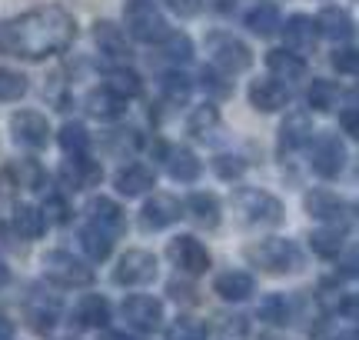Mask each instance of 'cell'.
Here are the masks:
<instances>
[{
	"instance_id": "17",
	"label": "cell",
	"mask_w": 359,
	"mask_h": 340,
	"mask_svg": "<svg viewBox=\"0 0 359 340\" xmlns=\"http://www.w3.org/2000/svg\"><path fill=\"white\" fill-rule=\"evenodd\" d=\"M250 104L263 114H273V110H283L290 104V91L276 77H259L250 84Z\"/></svg>"
},
{
	"instance_id": "7",
	"label": "cell",
	"mask_w": 359,
	"mask_h": 340,
	"mask_svg": "<svg viewBox=\"0 0 359 340\" xmlns=\"http://www.w3.org/2000/svg\"><path fill=\"white\" fill-rule=\"evenodd\" d=\"M306 210H309V217L326 221L336 230H346L349 223H353V214H356V207L349 200H343V197H336L333 190H313L306 197Z\"/></svg>"
},
{
	"instance_id": "29",
	"label": "cell",
	"mask_w": 359,
	"mask_h": 340,
	"mask_svg": "<svg viewBox=\"0 0 359 340\" xmlns=\"http://www.w3.org/2000/svg\"><path fill=\"white\" fill-rule=\"evenodd\" d=\"M87 110L93 114L97 120H116L123 117V110H127V100L123 97H116L114 91H107V87H100V91H93L87 97Z\"/></svg>"
},
{
	"instance_id": "6",
	"label": "cell",
	"mask_w": 359,
	"mask_h": 340,
	"mask_svg": "<svg viewBox=\"0 0 359 340\" xmlns=\"http://www.w3.org/2000/svg\"><path fill=\"white\" fill-rule=\"evenodd\" d=\"M43 274L57 287H90L93 284V267L67 250H50L43 257Z\"/></svg>"
},
{
	"instance_id": "52",
	"label": "cell",
	"mask_w": 359,
	"mask_h": 340,
	"mask_svg": "<svg viewBox=\"0 0 359 340\" xmlns=\"http://www.w3.org/2000/svg\"><path fill=\"white\" fill-rule=\"evenodd\" d=\"M0 340H13V320L0 310Z\"/></svg>"
},
{
	"instance_id": "4",
	"label": "cell",
	"mask_w": 359,
	"mask_h": 340,
	"mask_svg": "<svg viewBox=\"0 0 359 340\" xmlns=\"http://www.w3.org/2000/svg\"><path fill=\"white\" fill-rule=\"evenodd\" d=\"M246 257L269 270V274H293L299 270V263H303V254L296 247L293 240H280V237H269V240H259L253 247L246 250Z\"/></svg>"
},
{
	"instance_id": "11",
	"label": "cell",
	"mask_w": 359,
	"mask_h": 340,
	"mask_svg": "<svg viewBox=\"0 0 359 340\" xmlns=\"http://www.w3.org/2000/svg\"><path fill=\"white\" fill-rule=\"evenodd\" d=\"M309 164L316 170V177H323V181L339 177L343 167H346V147H343V140L333 137V133L316 137V144H313V160H309Z\"/></svg>"
},
{
	"instance_id": "10",
	"label": "cell",
	"mask_w": 359,
	"mask_h": 340,
	"mask_svg": "<svg viewBox=\"0 0 359 340\" xmlns=\"http://www.w3.org/2000/svg\"><path fill=\"white\" fill-rule=\"evenodd\" d=\"M167 254H170V261L177 263L183 274H190V277H196V274H206L210 270V250L196 240V237H190V234H183V237H173L167 244Z\"/></svg>"
},
{
	"instance_id": "34",
	"label": "cell",
	"mask_w": 359,
	"mask_h": 340,
	"mask_svg": "<svg viewBox=\"0 0 359 340\" xmlns=\"http://www.w3.org/2000/svg\"><path fill=\"white\" fill-rule=\"evenodd\" d=\"M11 174H13V181H17V187H27V190H43L47 187V170L34 157L17 160Z\"/></svg>"
},
{
	"instance_id": "53",
	"label": "cell",
	"mask_w": 359,
	"mask_h": 340,
	"mask_svg": "<svg viewBox=\"0 0 359 340\" xmlns=\"http://www.w3.org/2000/svg\"><path fill=\"white\" fill-rule=\"evenodd\" d=\"M343 277H356V254H349L343 263Z\"/></svg>"
},
{
	"instance_id": "14",
	"label": "cell",
	"mask_w": 359,
	"mask_h": 340,
	"mask_svg": "<svg viewBox=\"0 0 359 340\" xmlns=\"http://www.w3.org/2000/svg\"><path fill=\"white\" fill-rule=\"evenodd\" d=\"M140 214H143V227L163 230V227H170V223H177L183 217V204L170 194H150V200L143 204Z\"/></svg>"
},
{
	"instance_id": "48",
	"label": "cell",
	"mask_w": 359,
	"mask_h": 340,
	"mask_svg": "<svg viewBox=\"0 0 359 340\" xmlns=\"http://www.w3.org/2000/svg\"><path fill=\"white\" fill-rule=\"evenodd\" d=\"M339 127H343L346 137H359V110H356L353 100H349V107H343V114H339Z\"/></svg>"
},
{
	"instance_id": "37",
	"label": "cell",
	"mask_w": 359,
	"mask_h": 340,
	"mask_svg": "<svg viewBox=\"0 0 359 340\" xmlns=\"http://www.w3.org/2000/svg\"><path fill=\"white\" fill-rule=\"evenodd\" d=\"M57 140H60V147H64V154L77 157V154H87L90 133H87V127H83V124H64Z\"/></svg>"
},
{
	"instance_id": "12",
	"label": "cell",
	"mask_w": 359,
	"mask_h": 340,
	"mask_svg": "<svg viewBox=\"0 0 359 340\" xmlns=\"http://www.w3.org/2000/svg\"><path fill=\"white\" fill-rule=\"evenodd\" d=\"M11 131H13V140L20 147H30V150H40L50 140V124L37 110H17L11 117Z\"/></svg>"
},
{
	"instance_id": "33",
	"label": "cell",
	"mask_w": 359,
	"mask_h": 340,
	"mask_svg": "<svg viewBox=\"0 0 359 340\" xmlns=\"http://www.w3.org/2000/svg\"><path fill=\"white\" fill-rule=\"evenodd\" d=\"M336 97H339V84H336V80H326V77H313V80H309L306 104L313 107V110H320V114L333 110Z\"/></svg>"
},
{
	"instance_id": "3",
	"label": "cell",
	"mask_w": 359,
	"mask_h": 340,
	"mask_svg": "<svg viewBox=\"0 0 359 340\" xmlns=\"http://www.w3.org/2000/svg\"><path fill=\"white\" fill-rule=\"evenodd\" d=\"M233 207H236V214H240L246 223H257V227H276V223H283V217H286L280 197H273L269 190H257V187L236 190Z\"/></svg>"
},
{
	"instance_id": "15",
	"label": "cell",
	"mask_w": 359,
	"mask_h": 340,
	"mask_svg": "<svg viewBox=\"0 0 359 340\" xmlns=\"http://www.w3.org/2000/svg\"><path fill=\"white\" fill-rule=\"evenodd\" d=\"M103 177V170L97 160H90L87 154H77V157H70L60 167V181H64L67 190H87V187H97Z\"/></svg>"
},
{
	"instance_id": "25",
	"label": "cell",
	"mask_w": 359,
	"mask_h": 340,
	"mask_svg": "<svg viewBox=\"0 0 359 340\" xmlns=\"http://www.w3.org/2000/svg\"><path fill=\"white\" fill-rule=\"evenodd\" d=\"M266 67L276 80H303L306 77V60L293 51H269Z\"/></svg>"
},
{
	"instance_id": "1",
	"label": "cell",
	"mask_w": 359,
	"mask_h": 340,
	"mask_svg": "<svg viewBox=\"0 0 359 340\" xmlns=\"http://www.w3.org/2000/svg\"><path fill=\"white\" fill-rule=\"evenodd\" d=\"M77 37V20L64 7H37L20 13L17 20H0V53L40 60L67 51Z\"/></svg>"
},
{
	"instance_id": "49",
	"label": "cell",
	"mask_w": 359,
	"mask_h": 340,
	"mask_svg": "<svg viewBox=\"0 0 359 340\" xmlns=\"http://www.w3.org/2000/svg\"><path fill=\"white\" fill-rule=\"evenodd\" d=\"M170 11H177L180 17H196L203 11V0H167Z\"/></svg>"
},
{
	"instance_id": "16",
	"label": "cell",
	"mask_w": 359,
	"mask_h": 340,
	"mask_svg": "<svg viewBox=\"0 0 359 340\" xmlns=\"http://www.w3.org/2000/svg\"><path fill=\"white\" fill-rule=\"evenodd\" d=\"M87 214H90V223H93L97 230H103L110 240L127 230L123 210H120V204H116V200H110V197H97V200H90Z\"/></svg>"
},
{
	"instance_id": "43",
	"label": "cell",
	"mask_w": 359,
	"mask_h": 340,
	"mask_svg": "<svg viewBox=\"0 0 359 340\" xmlns=\"http://www.w3.org/2000/svg\"><path fill=\"white\" fill-rule=\"evenodd\" d=\"M243 170H246V164L236 154H217L213 157V174H217L219 181H240Z\"/></svg>"
},
{
	"instance_id": "54",
	"label": "cell",
	"mask_w": 359,
	"mask_h": 340,
	"mask_svg": "<svg viewBox=\"0 0 359 340\" xmlns=\"http://www.w3.org/2000/svg\"><path fill=\"white\" fill-rule=\"evenodd\" d=\"M7 280H11V270H7V263L0 261V287H4V284H7Z\"/></svg>"
},
{
	"instance_id": "38",
	"label": "cell",
	"mask_w": 359,
	"mask_h": 340,
	"mask_svg": "<svg viewBox=\"0 0 359 340\" xmlns=\"http://www.w3.org/2000/svg\"><path fill=\"white\" fill-rule=\"evenodd\" d=\"M257 314H259V320H266V324H286V320H290V303H286L283 294H269V297L259 301Z\"/></svg>"
},
{
	"instance_id": "31",
	"label": "cell",
	"mask_w": 359,
	"mask_h": 340,
	"mask_svg": "<svg viewBox=\"0 0 359 340\" xmlns=\"http://www.w3.org/2000/svg\"><path fill=\"white\" fill-rule=\"evenodd\" d=\"M219 131V110L213 104L193 107V114L187 117V133L190 137H200V140H210L213 133Z\"/></svg>"
},
{
	"instance_id": "8",
	"label": "cell",
	"mask_w": 359,
	"mask_h": 340,
	"mask_svg": "<svg viewBox=\"0 0 359 340\" xmlns=\"http://www.w3.org/2000/svg\"><path fill=\"white\" fill-rule=\"evenodd\" d=\"M156 280V257L150 250H127L114 267V284L120 287H143Z\"/></svg>"
},
{
	"instance_id": "13",
	"label": "cell",
	"mask_w": 359,
	"mask_h": 340,
	"mask_svg": "<svg viewBox=\"0 0 359 340\" xmlns=\"http://www.w3.org/2000/svg\"><path fill=\"white\" fill-rule=\"evenodd\" d=\"M283 27V37H286V51L293 53H313L316 47V40H320V30H316V20H309L306 13H293Z\"/></svg>"
},
{
	"instance_id": "50",
	"label": "cell",
	"mask_w": 359,
	"mask_h": 340,
	"mask_svg": "<svg viewBox=\"0 0 359 340\" xmlns=\"http://www.w3.org/2000/svg\"><path fill=\"white\" fill-rule=\"evenodd\" d=\"M167 294L173 297V301H183V303H193V301H196V297H193L196 290H193L190 284H177V280H173V284L167 287Z\"/></svg>"
},
{
	"instance_id": "42",
	"label": "cell",
	"mask_w": 359,
	"mask_h": 340,
	"mask_svg": "<svg viewBox=\"0 0 359 340\" xmlns=\"http://www.w3.org/2000/svg\"><path fill=\"white\" fill-rule=\"evenodd\" d=\"M163 51H167V57L173 64H187L193 57V44L187 34H173V30H170L167 37H163Z\"/></svg>"
},
{
	"instance_id": "26",
	"label": "cell",
	"mask_w": 359,
	"mask_h": 340,
	"mask_svg": "<svg viewBox=\"0 0 359 340\" xmlns=\"http://www.w3.org/2000/svg\"><path fill=\"white\" fill-rule=\"evenodd\" d=\"M316 30H320V37L346 40L349 34H353V17H349L343 7H326V11L316 17Z\"/></svg>"
},
{
	"instance_id": "19",
	"label": "cell",
	"mask_w": 359,
	"mask_h": 340,
	"mask_svg": "<svg viewBox=\"0 0 359 340\" xmlns=\"http://www.w3.org/2000/svg\"><path fill=\"white\" fill-rule=\"evenodd\" d=\"M309 140H313V124H309V114L293 110L290 117L283 120V127H280V150L293 154V150H303Z\"/></svg>"
},
{
	"instance_id": "41",
	"label": "cell",
	"mask_w": 359,
	"mask_h": 340,
	"mask_svg": "<svg viewBox=\"0 0 359 340\" xmlns=\"http://www.w3.org/2000/svg\"><path fill=\"white\" fill-rule=\"evenodd\" d=\"M160 87H163V97H167L170 104H187L193 91L190 77H183V74H163Z\"/></svg>"
},
{
	"instance_id": "23",
	"label": "cell",
	"mask_w": 359,
	"mask_h": 340,
	"mask_svg": "<svg viewBox=\"0 0 359 340\" xmlns=\"http://www.w3.org/2000/svg\"><path fill=\"white\" fill-rule=\"evenodd\" d=\"M93 40L107 57H120V60L130 57V40L123 34V27H116L114 20H97L93 24Z\"/></svg>"
},
{
	"instance_id": "39",
	"label": "cell",
	"mask_w": 359,
	"mask_h": 340,
	"mask_svg": "<svg viewBox=\"0 0 359 340\" xmlns=\"http://www.w3.org/2000/svg\"><path fill=\"white\" fill-rule=\"evenodd\" d=\"M27 77L24 74H17V70H7V67H0V100L4 104H11V100H20L27 93Z\"/></svg>"
},
{
	"instance_id": "5",
	"label": "cell",
	"mask_w": 359,
	"mask_h": 340,
	"mask_svg": "<svg viewBox=\"0 0 359 340\" xmlns=\"http://www.w3.org/2000/svg\"><path fill=\"white\" fill-rule=\"evenodd\" d=\"M206 51H210V57H213V67H217L219 74H226V77L243 74L246 67L253 64L250 47H246L240 37L223 34V30H217V34H210V37H206Z\"/></svg>"
},
{
	"instance_id": "55",
	"label": "cell",
	"mask_w": 359,
	"mask_h": 340,
	"mask_svg": "<svg viewBox=\"0 0 359 340\" xmlns=\"http://www.w3.org/2000/svg\"><path fill=\"white\" fill-rule=\"evenodd\" d=\"M100 340H127V337H123V334H103Z\"/></svg>"
},
{
	"instance_id": "21",
	"label": "cell",
	"mask_w": 359,
	"mask_h": 340,
	"mask_svg": "<svg viewBox=\"0 0 359 340\" xmlns=\"http://www.w3.org/2000/svg\"><path fill=\"white\" fill-rule=\"evenodd\" d=\"M163 164H167V174L173 181H183V183H193L200 177V157L193 154L190 147H167V154H163Z\"/></svg>"
},
{
	"instance_id": "30",
	"label": "cell",
	"mask_w": 359,
	"mask_h": 340,
	"mask_svg": "<svg viewBox=\"0 0 359 340\" xmlns=\"http://www.w3.org/2000/svg\"><path fill=\"white\" fill-rule=\"evenodd\" d=\"M280 24H283V17L273 4H257L253 11L246 13V30L257 34V37H273L280 30Z\"/></svg>"
},
{
	"instance_id": "57",
	"label": "cell",
	"mask_w": 359,
	"mask_h": 340,
	"mask_svg": "<svg viewBox=\"0 0 359 340\" xmlns=\"http://www.w3.org/2000/svg\"><path fill=\"white\" fill-rule=\"evenodd\" d=\"M259 340H283V337H276V334H263Z\"/></svg>"
},
{
	"instance_id": "20",
	"label": "cell",
	"mask_w": 359,
	"mask_h": 340,
	"mask_svg": "<svg viewBox=\"0 0 359 340\" xmlns=\"http://www.w3.org/2000/svg\"><path fill=\"white\" fill-rule=\"evenodd\" d=\"M114 187H116V194H123V197L150 194V190H154V170L143 167V164H130V167L116 170Z\"/></svg>"
},
{
	"instance_id": "22",
	"label": "cell",
	"mask_w": 359,
	"mask_h": 340,
	"mask_svg": "<svg viewBox=\"0 0 359 340\" xmlns=\"http://www.w3.org/2000/svg\"><path fill=\"white\" fill-rule=\"evenodd\" d=\"M183 210H187V214H190V221L196 223V227H203V230H213V227H219V200L213 194L196 190V194L187 197Z\"/></svg>"
},
{
	"instance_id": "32",
	"label": "cell",
	"mask_w": 359,
	"mask_h": 340,
	"mask_svg": "<svg viewBox=\"0 0 359 340\" xmlns=\"http://www.w3.org/2000/svg\"><path fill=\"white\" fill-rule=\"evenodd\" d=\"M107 91H114L116 97H140L143 93V80L137 70H130V67H114V70H107Z\"/></svg>"
},
{
	"instance_id": "28",
	"label": "cell",
	"mask_w": 359,
	"mask_h": 340,
	"mask_svg": "<svg viewBox=\"0 0 359 340\" xmlns=\"http://www.w3.org/2000/svg\"><path fill=\"white\" fill-rule=\"evenodd\" d=\"M57 314H60V307L53 297L43 301V294H34L30 301H27V320H30V327L37 330V334H47V330L57 324Z\"/></svg>"
},
{
	"instance_id": "24",
	"label": "cell",
	"mask_w": 359,
	"mask_h": 340,
	"mask_svg": "<svg viewBox=\"0 0 359 340\" xmlns=\"http://www.w3.org/2000/svg\"><path fill=\"white\" fill-rule=\"evenodd\" d=\"M74 317H77L80 327H90V330L107 327V324H110V303H107V297H100V294H87V297H80Z\"/></svg>"
},
{
	"instance_id": "2",
	"label": "cell",
	"mask_w": 359,
	"mask_h": 340,
	"mask_svg": "<svg viewBox=\"0 0 359 340\" xmlns=\"http://www.w3.org/2000/svg\"><path fill=\"white\" fill-rule=\"evenodd\" d=\"M123 24H127V34L140 44H163V37L170 34L167 17L160 13L154 0H127L123 7Z\"/></svg>"
},
{
	"instance_id": "56",
	"label": "cell",
	"mask_w": 359,
	"mask_h": 340,
	"mask_svg": "<svg viewBox=\"0 0 359 340\" xmlns=\"http://www.w3.org/2000/svg\"><path fill=\"white\" fill-rule=\"evenodd\" d=\"M339 340H356V330H346V334H343Z\"/></svg>"
},
{
	"instance_id": "40",
	"label": "cell",
	"mask_w": 359,
	"mask_h": 340,
	"mask_svg": "<svg viewBox=\"0 0 359 340\" xmlns=\"http://www.w3.org/2000/svg\"><path fill=\"white\" fill-rule=\"evenodd\" d=\"M163 337L167 340H206V324L193 320V317H177Z\"/></svg>"
},
{
	"instance_id": "9",
	"label": "cell",
	"mask_w": 359,
	"mask_h": 340,
	"mask_svg": "<svg viewBox=\"0 0 359 340\" xmlns=\"http://www.w3.org/2000/svg\"><path fill=\"white\" fill-rule=\"evenodd\" d=\"M120 314L127 320V327L140 330V334H154L163 324V303L156 297H150V294H133V297L123 301Z\"/></svg>"
},
{
	"instance_id": "51",
	"label": "cell",
	"mask_w": 359,
	"mask_h": 340,
	"mask_svg": "<svg viewBox=\"0 0 359 340\" xmlns=\"http://www.w3.org/2000/svg\"><path fill=\"white\" fill-rule=\"evenodd\" d=\"M336 310H339V314H346L349 320H356V297L349 294V297H346L343 303H336Z\"/></svg>"
},
{
	"instance_id": "35",
	"label": "cell",
	"mask_w": 359,
	"mask_h": 340,
	"mask_svg": "<svg viewBox=\"0 0 359 340\" xmlns=\"http://www.w3.org/2000/svg\"><path fill=\"white\" fill-rule=\"evenodd\" d=\"M309 247H313L316 257L333 261V257H339V250H343V230H336V227H320V230L309 234Z\"/></svg>"
},
{
	"instance_id": "46",
	"label": "cell",
	"mask_w": 359,
	"mask_h": 340,
	"mask_svg": "<svg viewBox=\"0 0 359 340\" xmlns=\"http://www.w3.org/2000/svg\"><path fill=\"white\" fill-rule=\"evenodd\" d=\"M333 67L339 70V74H356L359 70V53L353 51V47H339V51H333Z\"/></svg>"
},
{
	"instance_id": "36",
	"label": "cell",
	"mask_w": 359,
	"mask_h": 340,
	"mask_svg": "<svg viewBox=\"0 0 359 340\" xmlns=\"http://www.w3.org/2000/svg\"><path fill=\"white\" fill-rule=\"evenodd\" d=\"M80 247L87 250L90 261H103V257L110 254V247H114V240L103 234V230H97L93 223H87V227L80 230Z\"/></svg>"
},
{
	"instance_id": "47",
	"label": "cell",
	"mask_w": 359,
	"mask_h": 340,
	"mask_svg": "<svg viewBox=\"0 0 359 340\" xmlns=\"http://www.w3.org/2000/svg\"><path fill=\"white\" fill-rule=\"evenodd\" d=\"M203 87L206 91H213L219 93V97H226V93H233V84L226 80V74H219V70H203Z\"/></svg>"
},
{
	"instance_id": "27",
	"label": "cell",
	"mask_w": 359,
	"mask_h": 340,
	"mask_svg": "<svg viewBox=\"0 0 359 340\" xmlns=\"http://www.w3.org/2000/svg\"><path fill=\"white\" fill-rule=\"evenodd\" d=\"M11 223H13V230L24 237V240H37V237H43V230L50 227L40 207H13Z\"/></svg>"
},
{
	"instance_id": "45",
	"label": "cell",
	"mask_w": 359,
	"mask_h": 340,
	"mask_svg": "<svg viewBox=\"0 0 359 340\" xmlns=\"http://www.w3.org/2000/svg\"><path fill=\"white\" fill-rule=\"evenodd\" d=\"M43 217H47V223H70L74 210L64 200V194H50L43 200Z\"/></svg>"
},
{
	"instance_id": "18",
	"label": "cell",
	"mask_w": 359,
	"mask_h": 340,
	"mask_svg": "<svg viewBox=\"0 0 359 340\" xmlns=\"http://www.w3.org/2000/svg\"><path fill=\"white\" fill-rule=\"evenodd\" d=\"M213 290H217V297H223V301L240 303L257 294V280H253V274H246V270H223L213 280Z\"/></svg>"
},
{
	"instance_id": "44",
	"label": "cell",
	"mask_w": 359,
	"mask_h": 340,
	"mask_svg": "<svg viewBox=\"0 0 359 340\" xmlns=\"http://www.w3.org/2000/svg\"><path fill=\"white\" fill-rule=\"evenodd\" d=\"M17 181H13V174L7 167L0 170V217H11L13 207H17Z\"/></svg>"
}]
</instances>
